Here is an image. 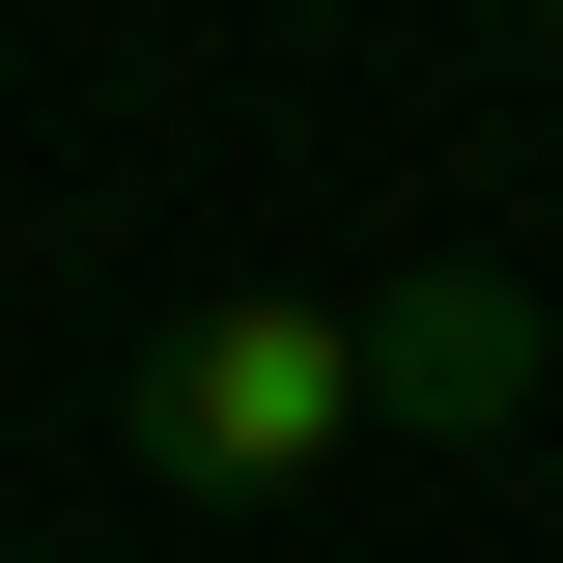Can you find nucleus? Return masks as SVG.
<instances>
[{"label": "nucleus", "instance_id": "obj_1", "mask_svg": "<svg viewBox=\"0 0 563 563\" xmlns=\"http://www.w3.org/2000/svg\"><path fill=\"white\" fill-rule=\"evenodd\" d=\"M113 451L169 507H282V479H339L366 451V310H310V282H254V310H169L113 395Z\"/></svg>", "mask_w": 563, "mask_h": 563}, {"label": "nucleus", "instance_id": "obj_2", "mask_svg": "<svg viewBox=\"0 0 563 563\" xmlns=\"http://www.w3.org/2000/svg\"><path fill=\"white\" fill-rule=\"evenodd\" d=\"M536 366H563V339H536V282H507V254H422V282H366V451H479Z\"/></svg>", "mask_w": 563, "mask_h": 563}, {"label": "nucleus", "instance_id": "obj_3", "mask_svg": "<svg viewBox=\"0 0 563 563\" xmlns=\"http://www.w3.org/2000/svg\"><path fill=\"white\" fill-rule=\"evenodd\" d=\"M536 85H563V29H536Z\"/></svg>", "mask_w": 563, "mask_h": 563}]
</instances>
